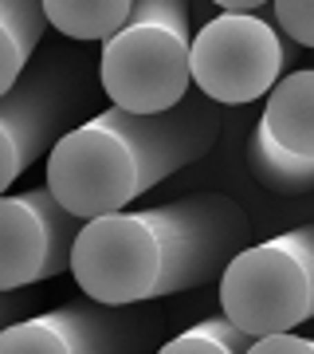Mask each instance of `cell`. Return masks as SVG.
Listing matches in <instances>:
<instances>
[{
  "mask_svg": "<svg viewBox=\"0 0 314 354\" xmlns=\"http://www.w3.org/2000/svg\"><path fill=\"white\" fill-rule=\"evenodd\" d=\"M248 213L224 193H188L153 209H118L83 221L71 276L102 304H157L216 283L248 244Z\"/></svg>",
  "mask_w": 314,
  "mask_h": 354,
  "instance_id": "1",
  "label": "cell"
},
{
  "mask_svg": "<svg viewBox=\"0 0 314 354\" xmlns=\"http://www.w3.org/2000/svg\"><path fill=\"white\" fill-rule=\"evenodd\" d=\"M220 138V118L208 102H177L161 114L106 106L63 130L48 150V189L67 213L106 216L138 201L157 181L201 162Z\"/></svg>",
  "mask_w": 314,
  "mask_h": 354,
  "instance_id": "2",
  "label": "cell"
},
{
  "mask_svg": "<svg viewBox=\"0 0 314 354\" xmlns=\"http://www.w3.org/2000/svg\"><path fill=\"white\" fill-rule=\"evenodd\" d=\"M188 0H134L99 51V83L114 106L161 114L188 99Z\"/></svg>",
  "mask_w": 314,
  "mask_h": 354,
  "instance_id": "3",
  "label": "cell"
},
{
  "mask_svg": "<svg viewBox=\"0 0 314 354\" xmlns=\"http://www.w3.org/2000/svg\"><path fill=\"white\" fill-rule=\"evenodd\" d=\"M216 283L220 311L251 339L314 323V225L244 244Z\"/></svg>",
  "mask_w": 314,
  "mask_h": 354,
  "instance_id": "4",
  "label": "cell"
},
{
  "mask_svg": "<svg viewBox=\"0 0 314 354\" xmlns=\"http://www.w3.org/2000/svg\"><path fill=\"white\" fill-rule=\"evenodd\" d=\"M295 48L299 44H291L267 16L220 12L193 36V83L208 102L244 106L283 79L287 64H295Z\"/></svg>",
  "mask_w": 314,
  "mask_h": 354,
  "instance_id": "5",
  "label": "cell"
},
{
  "mask_svg": "<svg viewBox=\"0 0 314 354\" xmlns=\"http://www.w3.org/2000/svg\"><path fill=\"white\" fill-rule=\"evenodd\" d=\"M165 319L150 304H102L79 295L71 304L0 330V354H141L161 346Z\"/></svg>",
  "mask_w": 314,
  "mask_h": 354,
  "instance_id": "6",
  "label": "cell"
},
{
  "mask_svg": "<svg viewBox=\"0 0 314 354\" xmlns=\"http://www.w3.org/2000/svg\"><path fill=\"white\" fill-rule=\"evenodd\" d=\"M83 102V59L48 51L32 59L12 91L0 95V193L16 185L32 162L48 158L63 127Z\"/></svg>",
  "mask_w": 314,
  "mask_h": 354,
  "instance_id": "7",
  "label": "cell"
},
{
  "mask_svg": "<svg viewBox=\"0 0 314 354\" xmlns=\"http://www.w3.org/2000/svg\"><path fill=\"white\" fill-rule=\"evenodd\" d=\"M79 228L83 216L67 213L48 185L0 193V291H24L71 272Z\"/></svg>",
  "mask_w": 314,
  "mask_h": 354,
  "instance_id": "8",
  "label": "cell"
},
{
  "mask_svg": "<svg viewBox=\"0 0 314 354\" xmlns=\"http://www.w3.org/2000/svg\"><path fill=\"white\" fill-rule=\"evenodd\" d=\"M248 165L271 193H314V67L291 71L264 95Z\"/></svg>",
  "mask_w": 314,
  "mask_h": 354,
  "instance_id": "9",
  "label": "cell"
},
{
  "mask_svg": "<svg viewBox=\"0 0 314 354\" xmlns=\"http://www.w3.org/2000/svg\"><path fill=\"white\" fill-rule=\"evenodd\" d=\"M48 28L43 0H0V95L20 83Z\"/></svg>",
  "mask_w": 314,
  "mask_h": 354,
  "instance_id": "10",
  "label": "cell"
},
{
  "mask_svg": "<svg viewBox=\"0 0 314 354\" xmlns=\"http://www.w3.org/2000/svg\"><path fill=\"white\" fill-rule=\"evenodd\" d=\"M130 8L134 0H43L48 24L79 44H102L130 16Z\"/></svg>",
  "mask_w": 314,
  "mask_h": 354,
  "instance_id": "11",
  "label": "cell"
},
{
  "mask_svg": "<svg viewBox=\"0 0 314 354\" xmlns=\"http://www.w3.org/2000/svg\"><path fill=\"white\" fill-rule=\"evenodd\" d=\"M251 346V335L248 330H239L232 319L220 311V315L213 319H201V323H193V327H185L181 335H173V339H165L157 351L161 354H248Z\"/></svg>",
  "mask_w": 314,
  "mask_h": 354,
  "instance_id": "12",
  "label": "cell"
},
{
  "mask_svg": "<svg viewBox=\"0 0 314 354\" xmlns=\"http://www.w3.org/2000/svg\"><path fill=\"white\" fill-rule=\"evenodd\" d=\"M271 4L279 32L299 48H314V0H271Z\"/></svg>",
  "mask_w": 314,
  "mask_h": 354,
  "instance_id": "13",
  "label": "cell"
},
{
  "mask_svg": "<svg viewBox=\"0 0 314 354\" xmlns=\"http://www.w3.org/2000/svg\"><path fill=\"white\" fill-rule=\"evenodd\" d=\"M248 354H314V339H302L295 330H271L251 339Z\"/></svg>",
  "mask_w": 314,
  "mask_h": 354,
  "instance_id": "14",
  "label": "cell"
},
{
  "mask_svg": "<svg viewBox=\"0 0 314 354\" xmlns=\"http://www.w3.org/2000/svg\"><path fill=\"white\" fill-rule=\"evenodd\" d=\"M24 295L20 291H0V330L8 327V323H16V315H24Z\"/></svg>",
  "mask_w": 314,
  "mask_h": 354,
  "instance_id": "15",
  "label": "cell"
},
{
  "mask_svg": "<svg viewBox=\"0 0 314 354\" xmlns=\"http://www.w3.org/2000/svg\"><path fill=\"white\" fill-rule=\"evenodd\" d=\"M220 12H259L267 0H213Z\"/></svg>",
  "mask_w": 314,
  "mask_h": 354,
  "instance_id": "16",
  "label": "cell"
}]
</instances>
